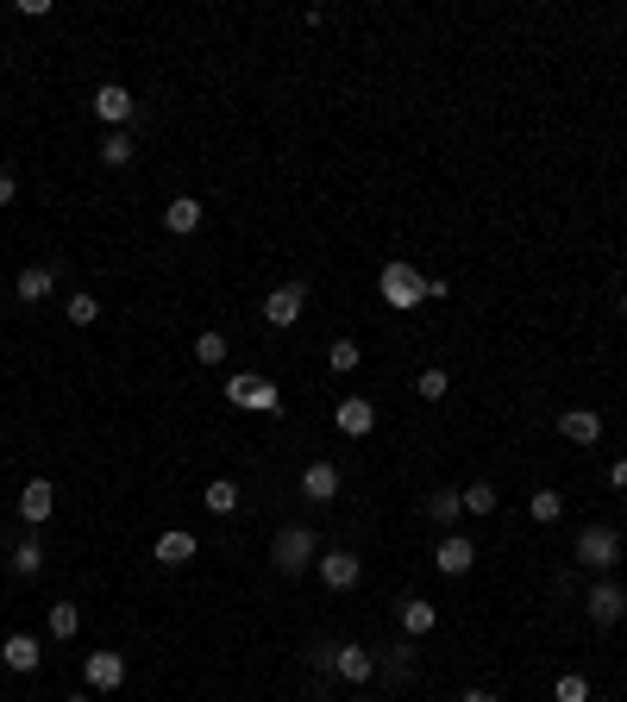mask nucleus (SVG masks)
Listing matches in <instances>:
<instances>
[{
    "instance_id": "nucleus-29",
    "label": "nucleus",
    "mask_w": 627,
    "mask_h": 702,
    "mask_svg": "<svg viewBox=\"0 0 627 702\" xmlns=\"http://www.w3.org/2000/svg\"><path fill=\"white\" fill-rule=\"evenodd\" d=\"M195 364H207V370L226 364V339L214 333V326H207V333H195Z\"/></svg>"
},
{
    "instance_id": "nucleus-25",
    "label": "nucleus",
    "mask_w": 627,
    "mask_h": 702,
    "mask_svg": "<svg viewBox=\"0 0 627 702\" xmlns=\"http://www.w3.org/2000/svg\"><path fill=\"white\" fill-rule=\"evenodd\" d=\"M527 514H533L540 527H552V521L565 514V496H559V489H533V496H527Z\"/></svg>"
},
{
    "instance_id": "nucleus-38",
    "label": "nucleus",
    "mask_w": 627,
    "mask_h": 702,
    "mask_svg": "<svg viewBox=\"0 0 627 702\" xmlns=\"http://www.w3.org/2000/svg\"><path fill=\"white\" fill-rule=\"evenodd\" d=\"M621 320H627V289H621Z\"/></svg>"
},
{
    "instance_id": "nucleus-35",
    "label": "nucleus",
    "mask_w": 627,
    "mask_h": 702,
    "mask_svg": "<svg viewBox=\"0 0 627 702\" xmlns=\"http://www.w3.org/2000/svg\"><path fill=\"white\" fill-rule=\"evenodd\" d=\"M13 195H19V182H13V170H0V207H13Z\"/></svg>"
},
{
    "instance_id": "nucleus-28",
    "label": "nucleus",
    "mask_w": 627,
    "mask_h": 702,
    "mask_svg": "<svg viewBox=\"0 0 627 702\" xmlns=\"http://www.w3.org/2000/svg\"><path fill=\"white\" fill-rule=\"evenodd\" d=\"M358 358H364V351H358V339H333V345H327V364L339 370V377H352V370H358Z\"/></svg>"
},
{
    "instance_id": "nucleus-9",
    "label": "nucleus",
    "mask_w": 627,
    "mask_h": 702,
    "mask_svg": "<svg viewBox=\"0 0 627 702\" xmlns=\"http://www.w3.org/2000/svg\"><path fill=\"white\" fill-rule=\"evenodd\" d=\"M333 427H339L345 439H364L370 427H377V402H364V395H345V402L333 408Z\"/></svg>"
},
{
    "instance_id": "nucleus-13",
    "label": "nucleus",
    "mask_w": 627,
    "mask_h": 702,
    "mask_svg": "<svg viewBox=\"0 0 627 702\" xmlns=\"http://www.w3.org/2000/svg\"><path fill=\"white\" fill-rule=\"evenodd\" d=\"M201 546H195V533L189 527H170V533H157V546H151V558H157V565H189V558H195Z\"/></svg>"
},
{
    "instance_id": "nucleus-14",
    "label": "nucleus",
    "mask_w": 627,
    "mask_h": 702,
    "mask_svg": "<svg viewBox=\"0 0 627 702\" xmlns=\"http://www.w3.org/2000/svg\"><path fill=\"white\" fill-rule=\"evenodd\" d=\"M333 671L345 677V684H370V677H377V652H364V646H333Z\"/></svg>"
},
{
    "instance_id": "nucleus-10",
    "label": "nucleus",
    "mask_w": 627,
    "mask_h": 702,
    "mask_svg": "<svg viewBox=\"0 0 627 702\" xmlns=\"http://www.w3.org/2000/svg\"><path fill=\"white\" fill-rule=\"evenodd\" d=\"M358 577H364L358 552H320V583H327V590H352Z\"/></svg>"
},
{
    "instance_id": "nucleus-3",
    "label": "nucleus",
    "mask_w": 627,
    "mask_h": 702,
    "mask_svg": "<svg viewBox=\"0 0 627 702\" xmlns=\"http://www.w3.org/2000/svg\"><path fill=\"white\" fill-rule=\"evenodd\" d=\"M577 565H590V571H602V577H609L615 565H621V533L615 527H602V521H590L584 533H577Z\"/></svg>"
},
{
    "instance_id": "nucleus-4",
    "label": "nucleus",
    "mask_w": 627,
    "mask_h": 702,
    "mask_svg": "<svg viewBox=\"0 0 627 702\" xmlns=\"http://www.w3.org/2000/svg\"><path fill=\"white\" fill-rule=\"evenodd\" d=\"M270 565L283 577H301L314 565V533L308 527H283V533H276V546H270Z\"/></svg>"
},
{
    "instance_id": "nucleus-34",
    "label": "nucleus",
    "mask_w": 627,
    "mask_h": 702,
    "mask_svg": "<svg viewBox=\"0 0 627 702\" xmlns=\"http://www.w3.org/2000/svg\"><path fill=\"white\" fill-rule=\"evenodd\" d=\"M609 489H615V496H627V458L609 464Z\"/></svg>"
},
{
    "instance_id": "nucleus-37",
    "label": "nucleus",
    "mask_w": 627,
    "mask_h": 702,
    "mask_svg": "<svg viewBox=\"0 0 627 702\" xmlns=\"http://www.w3.org/2000/svg\"><path fill=\"white\" fill-rule=\"evenodd\" d=\"M63 702H95V696H63Z\"/></svg>"
},
{
    "instance_id": "nucleus-27",
    "label": "nucleus",
    "mask_w": 627,
    "mask_h": 702,
    "mask_svg": "<svg viewBox=\"0 0 627 702\" xmlns=\"http://www.w3.org/2000/svg\"><path fill=\"white\" fill-rule=\"evenodd\" d=\"M44 571V546L38 540H19L13 546V577H38Z\"/></svg>"
},
{
    "instance_id": "nucleus-26",
    "label": "nucleus",
    "mask_w": 627,
    "mask_h": 702,
    "mask_svg": "<svg viewBox=\"0 0 627 702\" xmlns=\"http://www.w3.org/2000/svg\"><path fill=\"white\" fill-rule=\"evenodd\" d=\"M552 702H590V677H584V671H559V684H552Z\"/></svg>"
},
{
    "instance_id": "nucleus-30",
    "label": "nucleus",
    "mask_w": 627,
    "mask_h": 702,
    "mask_svg": "<svg viewBox=\"0 0 627 702\" xmlns=\"http://www.w3.org/2000/svg\"><path fill=\"white\" fill-rule=\"evenodd\" d=\"M446 389H452L446 370H421V377H414V395H421V402H446Z\"/></svg>"
},
{
    "instance_id": "nucleus-8",
    "label": "nucleus",
    "mask_w": 627,
    "mask_h": 702,
    "mask_svg": "<svg viewBox=\"0 0 627 702\" xmlns=\"http://www.w3.org/2000/svg\"><path fill=\"white\" fill-rule=\"evenodd\" d=\"M82 677H88V690H120L126 684V652H88Z\"/></svg>"
},
{
    "instance_id": "nucleus-16",
    "label": "nucleus",
    "mask_w": 627,
    "mask_h": 702,
    "mask_svg": "<svg viewBox=\"0 0 627 702\" xmlns=\"http://www.w3.org/2000/svg\"><path fill=\"white\" fill-rule=\"evenodd\" d=\"M559 433L571 439V446H596V439H602V414L596 408H565L559 414Z\"/></svg>"
},
{
    "instance_id": "nucleus-7",
    "label": "nucleus",
    "mask_w": 627,
    "mask_h": 702,
    "mask_svg": "<svg viewBox=\"0 0 627 702\" xmlns=\"http://www.w3.org/2000/svg\"><path fill=\"white\" fill-rule=\"evenodd\" d=\"M621 615H627V590H621V583H615V577L590 583V621H596V627H615Z\"/></svg>"
},
{
    "instance_id": "nucleus-17",
    "label": "nucleus",
    "mask_w": 627,
    "mask_h": 702,
    "mask_svg": "<svg viewBox=\"0 0 627 702\" xmlns=\"http://www.w3.org/2000/svg\"><path fill=\"white\" fill-rule=\"evenodd\" d=\"M301 496H308V502H333V496H339V464L314 458L308 471H301Z\"/></svg>"
},
{
    "instance_id": "nucleus-31",
    "label": "nucleus",
    "mask_w": 627,
    "mask_h": 702,
    "mask_svg": "<svg viewBox=\"0 0 627 702\" xmlns=\"http://www.w3.org/2000/svg\"><path fill=\"white\" fill-rule=\"evenodd\" d=\"M63 314L76 320V326H95V320H101V301H95V295H69V301H63Z\"/></svg>"
},
{
    "instance_id": "nucleus-21",
    "label": "nucleus",
    "mask_w": 627,
    "mask_h": 702,
    "mask_svg": "<svg viewBox=\"0 0 627 702\" xmlns=\"http://www.w3.org/2000/svg\"><path fill=\"white\" fill-rule=\"evenodd\" d=\"M201 508H207V514H239V483H232V477H214V483L201 489Z\"/></svg>"
},
{
    "instance_id": "nucleus-18",
    "label": "nucleus",
    "mask_w": 627,
    "mask_h": 702,
    "mask_svg": "<svg viewBox=\"0 0 627 702\" xmlns=\"http://www.w3.org/2000/svg\"><path fill=\"white\" fill-rule=\"evenodd\" d=\"M51 508H57V489H51V477H32L26 489H19V514L38 527V521H51Z\"/></svg>"
},
{
    "instance_id": "nucleus-12",
    "label": "nucleus",
    "mask_w": 627,
    "mask_h": 702,
    "mask_svg": "<svg viewBox=\"0 0 627 702\" xmlns=\"http://www.w3.org/2000/svg\"><path fill=\"white\" fill-rule=\"evenodd\" d=\"M57 295V270L51 264H26L13 276V301H51Z\"/></svg>"
},
{
    "instance_id": "nucleus-20",
    "label": "nucleus",
    "mask_w": 627,
    "mask_h": 702,
    "mask_svg": "<svg viewBox=\"0 0 627 702\" xmlns=\"http://www.w3.org/2000/svg\"><path fill=\"white\" fill-rule=\"evenodd\" d=\"M164 232H176V239L201 232V201H195V195H176V201H164Z\"/></svg>"
},
{
    "instance_id": "nucleus-15",
    "label": "nucleus",
    "mask_w": 627,
    "mask_h": 702,
    "mask_svg": "<svg viewBox=\"0 0 627 702\" xmlns=\"http://www.w3.org/2000/svg\"><path fill=\"white\" fill-rule=\"evenodd\" d=\"M396 621H402V634H408V640H421V634H433V627H439V608H433L427 596H402Z\"/></svg>"
},
{
    "instance_id": "nucleus-32",
    "label": "nucleus",
    "mask_w": 627,
    "mask_h": 702,
    "mask_svg": "<svg viewBox=\"0 0 627 702\" xmlns=\"http://www.w3.org/2000/svg\"><path fill=\"white\" fill-rule=\"evenodd\" d=\"M464 496V514H496V489L490 483H471V489H458Z\"/></svg>"
},
{
    "instance_id": "nucleus-5",
    "label": "nucleus",
    "mask_w": 627,
    "mask_h": 702,
    "mask_svg": "<svg viewBox=\"0 0 627 702\" xmlns=\"http://www.w3.org/2000/svg\"><path fill=\"white\" fill-rule=\"evenodd\" d=\"M132 107H138L132 88H120V82H101V88H95V113H101L107 132H126V126H132Z\"/></svg>"
},
{
    "instance_id": "nucleus-22",
    "label": "nucleus",
    "mask_w": 627,
    "mask_h": 702,
    "mask_svg": "<svg viewBox=\"0 0 627 702\" xmlns=\"http://www.w3.org/2000/svg\"><path fill=\"white\" fill-rule=\"evenodd\" d=\"M44 627H51V640H76V634H82V608H76V602H51Z\"/></svg>"
},
{
    "instance_id": "nucleus-6",
    "label": "nucleus",
    "mask_w": 627,
    "mask_h": 702,
    "mask_svg": "<svg viewBox=\"0 0 627 702\" xmlns=\"http://www.w3.org/2000/svg\"><path fill=\"white\" fill-rule=\"evenodd\" d=\"M301 308H308V289H301V283L270 289V295H264V326H295Z\"/></svg>"
},
{
    "instance_id": "nucleus-11",
    "label": "nucleus",
    "mask_w": 627,
    "mask_h": 702,
    "mask_svg": "<svg viewBox=\"0 0 627 702\" xmlns=\"http://www.w3.org/2000/svg\"><path fill=\"white\" fill-rule=\"evenodd\" d=\"M433 565H439V571H446V577H464V571H471V565H477V546H471V540H464V533H446V540H439V546H433Z\"/></svg>"
},
{
    "instance_id": "nucleus-2",
    "label": "nucleus",
    "mask_w": 627,
    "mask_h": 702,
    "mask_svg": "<svg viewBox=\"0 0 627 702\" xmlns=\"http://www.w3.org/2000/svg\"><path fill=\"white\" fill-rule=\"evenodd\" d=\"M226 402L245 408V414H283V389H276L270 377H251V370H239V377H226Z\"/></svg>"
},
{
    "instance_id": "nucleus-24",
    "label": "nucleus",
    "mask_w": 627,
    "mask_h": 702,
    "mask_svg": "<svg viewBox=\"0 0 627 702\" xmlns=\"http://www.w3.org/2000/svg\"><path fill=\"white\" fill-rule=\"evenodd\" d=\"M138 157V145H132V132H107L101 138V163H107V170H126V163Z\"/></svg>"
},
{
    "instance_id": "nucleus-36",
    "label": "nucleus",
    "mask_w": 627,
    "mask_h": 702,
    "mask_svg": "<svg viewBox=\"0 0 627 702\" xmlns=\"http://www.w3.org/2000/svg\"><path fill=\"white\" fill-rule=\"evenodd\" d=\"M458 702H502V696H496V690H464Z\"/></svg>"
},
{
    "instance_id": "nucleus-19",
    "label": "nucleus",
    "mask_w": 627,
    "mask_h": 702,
    "mask_svg": "<svg viewBox=\"0 0 627 702\" xmlns=\"http://www.w3.org/2000/svg\"><path fill=\"white\" fill-rule=\"evenodd\" d=\"M0 665H7V671H19V677H26V671H38V665H44V646H38L32 634H13L7 646H0Z\"/></svg>"
},
{
    "instance_id": "nucleus-1",
    "label": "nucleus",
    "mask_w": 627,
    "mask_h": 702,
    "mask_svg": "<svg viewBox=\"0 0 627 702\" xmlns=\"http://www.w3.org/2000/svg\"><path fill=\"white\" fill-rule=\"evenodd\" d=\"M377 295H383V308L408 314V308H421V301H427V276L414 270L408 257H389V264H383V276H377Z\"/></svg>"
},
{
    "instance_id": "nucleus-23",
    "label": "nucleus",
    "mask_w": 627,
    "mask_h": 702,
    "mask_svg": "<svg viewBox=\"0 0 627 702\" xmlns=\"http://www.w3.org/2000/svg\"><path fill=\"white\" fill-rule=\"evenodd\" d=\"M458 514H464V496H458V489H433V496H427V521H439V527H452V521H458Z\"/></svg>"
},
{
    "instance_id": "nucleus-33",
    "label": "nucleus",
    "mask_w": 627,
    "mask_h": 702,
    "mask_svg": "<svg viewBox=\"0 0 627 702\" xmlns=\"http://www.w3.org/2000/svg\"><path fill=\"white\" fill-rule=\"evenodd\" d=\"M408 665H414V646H389V671L408 677Z\"/></svg>"
}]
</instances>
